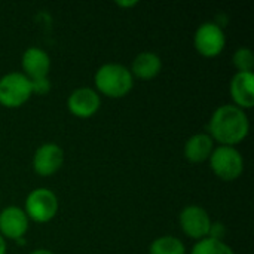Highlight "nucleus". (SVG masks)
Returning a JSON list of instances; mask_svg holds the SVG:
<instances>
[{"label": "nucleus", "instance_id": "f257e3e1", "mask_svg": "<svg viewBox=\"0 0 254 254\" xmlns=\"http://www.w3.org/2000/svg\"><path fill=\"white\" fill-rule=\"evenodd\" d=\"M250 131V121L246 110L235 104H223L217 107L208 122V135L219 146H231L243 143Z\"/></svg>", "mask_w": 254, "mask_h": 254}, {"label": "nucleus", "instance_id": "f03ea898", "mask_svg": "<svg viewBox=\"0 0 254 254\" xmlns=\"http://www.w3.org/2000/svg\"><path fill=\"white\" fill-rule=\"evenodd\" d=\"M95 91L109 98H122L134 86V76L129 68L119 63H107L98 67L94 74Z\"/></svg>", "mask_w": 254, "mask_h": 254}, {"label": "nucleus", "instance_id": "7ed1b4c3", "mask_svg": "<svg viewBox=\"0 0 254 254\" xmlns=\"http://www.w3.org/2000/svg\"><path fill=\"white\" fill-rule=\"evenodd\" d=\"M208 161L213 173L223 182H234L244 173V158L237 147H214Z\"/></svg>", "mask_w": 254, "mask_h": 254}, {"label": "nucleus", "instance_id": "20e7f679", "mask_svg": "<svg viewBox=\"0 0 254 254\" xmlns=\"http://www.w3.org/2000/svg\"><path fill=\"white\" fill-rule=\"evenodd\" d=\"M31 95V80L24 73L10 71L0 77V104L3 107H21Z\"/></svg>", "mask_w": 254, "mask_h": 254}, {"label": "nucleus", "instance_id": "39448f33", "mask_svg": "<svg viewBox=\"0 0 254 254\" xmlns=\"http://www.w3.org/2000/svg\"><path fill=\"white\" fill-rule=\"evenodd\" d=\"M58 207V198L51 189L36 188L27 195L22 210L25 211L28 220L36 223H48L57 216Z\"/></svg>", "mask_w": 254, "mask_h": 254}, {"label": "nucleus", "instance_id": "423d86ee", "mask_svg": "<svg viewBox=\"0 0 254 254\" xmlns=\"http://www.w3.org/2000/svg\"><path fill=\"white\" fill-rule=\"evenodd\" d=\"M226 45V36L223 27L216 21L202 22L193 34V46L199 55L205 58H214L220 55Z\"/></svg>", "mask_w": 254, "mask_h": 254}, {"label": "nucleus", "instance_id": "0eeeda50", "mask_svg": "<svg viewBox=\"0 0 254 254\" xmlns=\"http://www.w3.org/2000/svg\"><path fill=\"white\" fill-rule=\"evenodd\" d=\"M211 223L208 211L199 205H188L179 214L180 229L186 237L195 241H201L208 237Z\"/></svg>", "mask_w": 254, "mask_h": 254}, {"label": "nucleus", "instance_id": "6e6552de", "mask_svg": "<svg viewBox=\"0 0 254 254\" xmlns=\"http://www.w3.org/2000/svg\"><path fill=\"white\" fill-rule=\"evenodd\" d=\"M67 107L71 115L80 119H88L94 116L101 107V97L100 94L88 86L76 88L70 92L67 98Z\"/></svg>", "mask_w": 254, "mask_h": 254}, {"label": "nucleus", "instance_id": "1a4fd4ad", "mask_svg": "<svg viewBox=\"0 0 254 254\" xmlns=\"http://www.w3.org/2000/svg\"><path fill=\"white\" fill-rule=\"evenodd\" d=\"M64 164V150L57 143H43L33 155V170L37 176L49 177Z\"/></svg>", "mask_w": 254, "mask_h": 254}, {"label": "nucleus", "instance_id": "9d476101", "mask_svg": "<svg viewBox=\"0 0 254 254\" xmlns=\"http://www.w3.org/2000/svg\"><path fill=\"white\" fill-rule=\"evenodd\" d=\"M28 231V217L19 207L9 205L0 211V235L6 240L18 241Z\"/></svg>", "mask_w": 254, "mask_h": 254}, {"label": "nucleus", "instance_id": "9b49d317", "mask_svg": "<svg viewBox=\"0 0 254 254\" xmlns=\"http://www.w3.org/2000/svg\"><path fill=\"white\" fill-rule=\"evenodd\" d=\"M21 65H22V73L30 80L48 77L51 71V57L42 48L31 46L24 51L21 58Z\"/></svg>", "mask_w": 254, "mask_h": 254}, {"label": "nucleus", "instance_id": "f8f14e48", "mask_svg": "<svg viewBox=\"0 0 254 254\" xmlns=\"http://www.w3.org/2000/svg\"><path fill=\"white\" fill-rule=\"evenodd\" d=\"M231 97L234 104L243 110L252 109L254 106V74L237 71L229 85Z\"/></svg>", "mask_w": 254, "mask_h": 254}, {"label": "nucleus", "instance_id": "ddd939ff", "mask_svg": "<svg viewBox=\"0 0 254 254\" xmlns=\"http://www.w3.org/2000/svg\"><path fill=\"white\" fill-rule=\"evenodd\" d=\"M214 150V141L207 132H198L190 135L183 147L185 158L192 164H201L210 159Z\"/></svg>", "mask_w": 254, "mask_h": 254}, {"label": "nucleus", "instance_id": "4468645a", "mask_svg": "<svg viewBox=\"0 0 254 254\" xmlns=\"http://www.w3.org/2000/svg\"><path fill=\"white\" fill-rule=\"evenodd\" d=\"M162 70V60L158 54L144 51L135 55V58L131 63L129 71L134 77L141 80H150L156 77Z\"/></svg>", "mask_w": 254, "mask_h": 254}, {"label": "nucleus", "instance_id": "2eb2a0df", "mask_svg": "<svg viewBox=\"0 0 254 254\" xmlns=\"http://www.w3.org/2000/svg\"><path fill=\"white\" fill-rule=\"evenodd\" d=\"M149 254H186V247L183 241L173 235H164L150 244Z\"/></svg>", "mask_w": 254, "mask_h": 254}, {"label": "nucleus", "instance_id": "dca6fc26", "mask_svg": "<svg viewBox=\"0 0 254 254\" xmlns=\"http://www.w3.org/2000/svg\"><path fill=\"white\" fill-rule=\"evenodd\" d=\"M190 254H235V252L225 241L204 238L195 243V246L190 250Z\"/></svg>", "mask_w": 254, "mask_h": 254}, {"label": "nucleus", "instance_id": "f3484780", "mask_svg": "<svg viewBox=\"0 0 254 254\" xmlns=\"http://www.w3.org/2000/svg\"><path fill=\"white\" fill-rule=\"evenodd\" d=\"M232 63L235 68L241 73H253L254 68V54L253 51L247 46L238 48L234 52Z\"/></svg>", "mask_w": 254, "mask_h": 254}, {"label": "nucleus", "instance_id": "a211bd4d", "mask_svg": "<svg viewBox=\"0 0 254 254\" xmlns=\"http://www.w3.org/2000/svg\"><path fill=\"white\" fill-rule=\"evenodd\" d=\"M52 85L49 77H42V79H34L31 80V92L39 94V95H46L51 91Z\"/></svg>", "mask_w": 254, "mask_h": 254}, {"label": "nucleus", "instance_id": "6ab92c4d", "mask_svg": "<svg viewBox=\"0 0 254 254\" xmlns=\"http://www.w3.org/2000/svg\"><path fill=\"white\" fill-rule=\"evenodd\" d=\"M226 235V228L223 223H211V228H210V232H208V237L207 238H213V240H219V241H223Z\"/></svg>", "mask_w": 254, "mask_h": 254}, {"label": "nucleus", "instance_id": "aec40b11", "mask_svg": "<svg viewBox=\"0 0 254 254\" xmlns=\"http://www.w3.org/2000/svg\"><path fill=\"white\" fill-rule=\"evenodd\" d=\"M6 250H7V247H6V240L0 235V254H6Z\"/></svg>", "mask_w": 254, "mask_h": 254}, {"label": "nucleus", "instance_id": "412c9836", "mask_svg": "<svg viewBox=\"0 0 254 254\" xmlns=\"http://www.w3.org/2000/svg\"><path fill=\"white\" fill-rule=\"evenodd\" d=\"M30 254H54L51 250H48V249H36V250H33Z\"/></svg>", "mask_w": 254, "mask_h": 254}, {"label": "nucleus", "instance_id": "4be33fe9", "mask_svg": "<svg viewBox=\"0 0 254 254\" xmlns=\"http://www.w3.org/2000/svg\"><path fill=\"white\" fill-rule=\"evenodd\" d=\"M118 4L122 6V7H129V6H135L137 1L135 0H132V1H118Z\"/></svg>", "mask_w": 254, "mask_h": 254}]
</instances>
